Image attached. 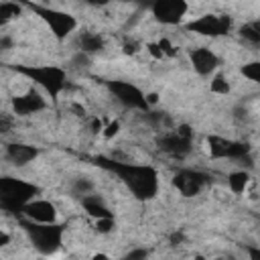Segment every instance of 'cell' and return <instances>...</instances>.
<instances>
[{"instance_id": "cell-1", "label": "cell", "mask_w": 260, "mask_h": 260, "mask_svg": "<svg viewBox=\"0 0 260 260\" xmlns=\"http://www.w3.org/2000/svg\"><path fill=\"white\" fill-rule=\"evenodd\" d=\"M91 162L95 167H102L110 173H114L124 187L130 191V195L138 201H150L158 193V173L150 165H136L128 160H118L110 156H93Z\"/></svg>"}, {"instance_id": "cell-2", "label": "cell", "mask_w": 260, "mask_h": 260, "mask_svg": "<svg viewBox=\"0 0 260 260\" xmlns=\"http://www.w3.org/2000/svg\"><path fill=\"white\" fill-rule=\"evenodd\" d=\"M12 69L43 87L53 102H57L59 93L67 85V73L59 65H12Z\"/></svg>"}, {"instance_id": "cell-3", "label": "cell", "mask_w": 260, "mask_h": 260, "mask_svg": "<svg viewBox=\"0 0 260 260\" xmlns=\"http://www.w3.org/2000/svg\"><path fill=\"white\" fill-rule=\"evenodd\" d=\"M39 193L41 189L28 181L14 179V177H2L0 179V209L6 213L22 215V207L28 201H32Z\"/></svg>"}, {"instance_id": "cell-4", "label": "cell", "mask_w": 260, "mask_h": 260, "mask_svg": "<svg viewBox=\"0 0 260 260\" xmlns=\"http://www.w3.org/2000/svg\"><path fill=\"white\" fill-rule=\"evenodd\" d=\"M22 230L26 232L32 248L39 252V254H55L61 244H63V234H65V223H57V221H51V223H41V221H20Z\"/></svg>"}, {"instance_id": "cell-5", "label": "cell", "mask_w": 260, "mask_h": 260, "mask_svg": "<svg viewBox=\"0 0 260 260\" xmlns=\"http://www.w3.org/2000/svg\"><path fill=\"white\" fill-rule=\"evenodd\" d=\"M24 6H28L53 32V37L61 43L65 41L75 28H77V18L69 12H63V10H57V8H49V6H41V4H35L30 0H20Z\"/></svg>"}, {"instance_id": "cell-6", "label": "cell", "mask_w": 260, "mask_h": 260, "mask_svg": "<svg viewBox=\"0 0 260 260\" xmlns=\"http://www.w3.org/2000/svg\"><path fill=\"white\" fill-rule=\"evenodd\" d=\"M207 150H209L211 158H230V160H236L240 165L252 167V146L248 142L209 134L207 136Z\"/></svg>"}, {"instance_id": "cell-7", "label": "cell", "mask_w": 260, "mask_h": 260, "mask_svg": "<svg viewBox=\"0 0 260 260\" xmlns=\"http://www.w3.org/2000/svg\"><path fill=\"white\" fill-rule=\"evenodd\" d=\"M156 146L158 150H162L165 154L173 156V158H185L191 152L193 146V130L189 124H181L179 128L165 132L156 138Z\"/></svg>"}, {"instance_id": "cell-8", "label": "cell", "mask_w": 260, "mask_h": 260, "mask_svg": "<svg viewBox=\"0 0 260 260\" xmlns=\"http://www.w3.org/2000/svg\"><path fill=\"white\" fill-rule=\"evenodd\" d=\"M106 87L116 98V102H120L124 108L140 110V112H148L150 110V104H148L144 91L134 83L124 81V79H110V81H106Z\"/></svg>"}, {"instance_id": "cell-9", "label": "cell", "mask_w": 260, "mask_h": 260, "mask_svg": "<svg viewBox=\"0 0 260 260\" xmlns=\"http://www.w3.org/2000/svg\"><path fill=\"white\" fill-rule=\"evenodd\" d=\"M189 32L201 35V37H223L232 30V18L228 14H203L191 22L185 24Z\"/></svg>"}, {"instance_id": "cell-10", "label": "cell", "mask_w": 260, "mask_h": 260, "mask_svg": "<svg viewBox=\"0 0 260 260\" xmlns=\"http://www.w3.org/2000/svg\"><path fill=\"white\" fill-rule=\"evenodd\" d=\"M211 183V177L197 169H179L173 175V187L183 197H195L199 195L207 185Z\"/></svg>"}, {"instance_id": "cell-11", "label": "cell", "mask_w": 260, "mask_h": 260, "mask_svg": "<svg viewBox=\"0 0 260 260\" xmlns=\"http://www.w3.org/2000/svg\"><path fill=\"white\" fill-rule=\"evenodd\" d=\"M150 12L156 22L167 26H177L183 22L189 4L187 0H150Z\"/></svg>"}, {"instance_id": "cell-12", "label": "cell", "mask_w": 260, "mask_h": 260, "mask_svg": "<svg viewBox=\"0 0 260 260\" xmlns=\"http://www.w3.org/2000/svg\"><path fill=\"white\" fill-rule=\"evenodd\" d=\"M189 61H191V67L195 69V73L201 75V77L211 75V73L219 67V57H217L209 47H195V49H189Z\"/></svg>"}, {"instance_id": "cell-13", "label": "cell", "mask_w": 260, "mask_h": 260, "mask_svg": "<svg viewBox=\"0 0 260 260\" xmlns=\"http://www.w3.org/2000/svg\"><path fill=\"white\" fill-rule=\"evenodd\" d=\"M47 108V102L45 98L37 91V89H26L22 95H14L12 98V110L16 116H30V114H37L41 110Z\"/></svg>"}, {"instance_id": "cell-14", "label": "cell", "mask_w": 260, "mask_h": 260, "mask_svg": "<svg viewBox=\"0 0 260 260\" xmlns=\"http://www.w3.org/2000/svg\"><path fill=\"white\" fill-rule=\"evenodd\" d=\"M22 215L30 221L51 223L57 219V207L47 199H32L22 207Z\"/></svg>"}, {"instance_id": "cell-15", "label": "cell", "mask_w": 260, "mask_h": 260, "mask_svg": "<svg viewBox=\"0 0 260 260\" xmlns=\"http://www.w3.org/2000/svg\"><path fill=\"white\" fill-rule=\"evenodd\" d=\"M37 156H39V148L32 144H24V142H8L6 144V158L14 167H24V165L32 162Z\"/></svg>"}, {"instance_id": "cell-16", "label": "cell", "mask_w": 260, "mask_h": 260, "mask_svg": "<svg viewBox=\"0 0 260 260\" xmlns=\"http://www.w3.org/2000/svg\"><path fill=\"white\" fill-rule=\"evenodd\" d=\"M75 47L77 51L81 53H87V55H95V53H102L104 47H106V41L102 35L98 32H91V30H83L75 37Z\"/></svg>"}, {"instance_id": "cell-17", "label": "cell", "mask_w": 260, "mask_h": 260, "mask_svg": "<svg viewBox=\"0 0 260 260\" xmlns=\"http://www.w3.org/2000/svg\"><path fill=\"white\" fill-rule=\"evenodd\" d=\"M79 201H81V205H83V209H85V213H87L89 217H93V219L112 217V211L108 209V205L104 203V199H102L100 195H93V193H89V195L81 197Z\"/></svg>"}, {"instance_id": "cell-18", "label": "cell", "mask_w": 260, "mask_h": 260, "mask_svg": "<svg viewBox=\"0 0 260 260\" xmlns=\"http://www.w3.org/2000/svg\"><path fill=\"white\" fill-rule=\"evenodd\" d=\"M248 183H250V173L244 171V169H242V171H234V173L228 175V187H230L232 193H236V195L244 193L246 187H248Z\"/></svg>"}, {"instance_id": "cell-19", "label": "cell", "mask_w": 260, "mask_h": 260, "mask_svg": "<svg viewBox=\"0 0 260 260\" xmlns=\"http://www.w3.org/2000/svg\"><path fill=\"white\" fill-rule=\"evenodd\" d=\"M238 37H240L244 43L252 45V47H260V30H258L256 22H246V24H242V26L238 28Z\"/></svg>"}, {"instance_id": "cell-20", "label": "cell", "mask_w": 260, "mask_h": 260, "mask_svg": "<svg viewBox=\"0 0 260 260\" xmlns=\"http://www.w3.org/2000/svg\"><path fill=\"white\" fill-rule=\"evenodd\" d=\"M20 12H22L20 4L10 2V0L2 2V4H0V20H2V24H6V22H8V20H12V18H18V16H20Z\"/></svg>"}, {"instance_id": "cell-21", "label": "cell", "mask_w": 260, "mask_h": 260, "mask_svg": "<svg viewBox=\"0 0 260 260\" xmlns=\"http://www.w3.org/2000/svg\"><path fill=\"white\" fill-rule=\"evenodd\" d=\"M71 193L81 199V197L93 193V183H91L87 177H77V179L73 181V185H71Z\"/></svg>"}, {"instance_id": "cell-22", "label": "cell", "mask_w": 260, "mask_h": 260, "mask_svg": "<svg viewBox=\"0 0 260 260\" xmlns=\"http://www.w3.org/2000/svg\"><path fill=\"white\" fill-rule=\"evenodd\" d=\"M240 71H242V75H244L246 79L260 83V61H250V63L242 65V69H240Z\"/></svg>"}, {"instance_id": "cell-23", "label": "cell", "mask_w": 260, "mask_h": 260, "mask_svg": "<svg viewBox=\"0 0 260 260\" xmlns=\"http://www.w3.org/2000/svg\"><path fill=\"white\" fill-rule=\"evenodd\" d=\"M230 89H232V87H230V83L225 81V75H223V73H215L213 79H211V91L225 95V93H230Z\"/></svg>"}, {"instance_id": "cell-24", "label": "cell", "mask_w": 260, "mask_h": 260, "mask_svg": "<svg viewBox=\"0 0 260 260\" xmlns=\"http://www.w3.org/2000/svg\"><path fill=\"white\" fill-rule=\"evenodd\" d=\"M114 217H102V219H95V232L98 234H110L114 230Z\"/></svg>"}, {"instance_id": "cell-25", "label": "cell", "mask_w": 260, "mask_h": 260, "mask_svg": "<svg viewBox=\"0 0 260 260\" xmlns=\"http://www.w3.org/2000/svg\"><path fill=\"white\" fill-rule=\"evenodd\" d=\"M148 256V250H144V248H136V250H130L124 258L126 260H138V258H146Z\"/></svg>"}, {"instance_id": "cell-26", "label": "cell", "mask_w": 260, "mask_h": 260, "mask_svg": "<svg viewBox=\"0 0 260 260\" xmlns=\"http://www.w3.org/2000/svg\"><path fill=\"white\" fill-rule=\"evenodd\" d=\"M146 49H148V53H150L154 59H162V57H165V53H162V49H160L158 43H148Z\"/></svg>"}, {"instance_id": "cell-27", "label": "cell", "mask_w": 260, "mask_h": 260, "mask_svg": "<svg viewBox=\"0 0 260 260\" xmlns=\"http://www.w3.org/2000/svg\"><path fill=\"white\" fill-rule=\"evenodd\" d=\"M118 130H120V122H112V124H108V128H106V132H104V136H106V138H112V136H116V134H118Z\"/></svg>"}, {"instance_id": "cell-28", "label": "cell", "mask_w": 260, "mask_h": 260, "mask_svg": "<svg viewBox=\"0 0 260 260\" xmlns=\"http://www.w3.org/2000/svg\"><path fill=\"white\" fill-rule=\"evenodd\" d=\"M158 45H160V49H162V53H165V55H175V47H173L167 39H160V41H158Z\"/></svg>"}, {"instance_id": "cell-29", "label": "cell", "mask_w": 260, "mask_h": 260, "mask_svg": "<svg viewBox=\"0 0 260 260\" xmlns=\"http://www.w3.org/2000/svg\"><path fill=\"white\" fill-rule=\"evenodd\" d=\"M138 51V43H124V53L126 55H134Z\"/></svg>"}, {"instance_id": "cell-30", "label": "cell", "mask_w": 260, "mask_h": 260, "mask_svg": "<svg viewBox=\"0 0 260 260\" xmlns=\"http://www.w3.org/2000/svg\"><path fill=\"white\" fill-rule=\"evenodd\" d=\"M8 130H10V120H8V116H2V118H0V132L6 134Z\"/></svg>"}, {"instance_id": "cell-31", "label": "cell", "mask_w": 260, "mask_h": 260, "mask_svg": "<svg viewBox=\"0 0 260 260\" xmlns=\"http://www.w3.org/2000/svg\"><path fill=\"white\" fill-rule=\"evenodd\" d=\"M183 240H185V236H183L181 232H175V234L171 236V244H173V246H179Z\"/></svg>"}, {"instance_id": "cell-32", "label": "cell", "mask_w": 260, "mask_h": 260, "mask_svg": "<svg viewBox=\"0 0 260 260\" xmlns=\"http://www.w3.org/2000/svg\"><path fill=\"white\" fill-rule=\"evenodd\" d=\"M246 252H248L250 258H260V248H252V246H248Z\"/></svg>"}, {"instance_id": "cell-33", "label": "cell", "mask_w": 260, "mask_h": 260, "mask_svg": "<svg viewBox=\"0 0 260 260\" xmlns=\"http://www.w3.org/2000/svg\"><path fill=\"white\" fill-rule=\"evenodd\" d=\"M8 240H10V238H8V234H4V232H2V234H0V246H6V244H8Z\"/></svg>"}, {"instance_id": "cell-34", "label": "cell", "mask_w": 260, "mask_h": 260, "mask_svg": "<svg viewBox=\"0 0 260 260\" xmlns=\"http://www.w3.org/2000/svg\"><path fill=\"white\" fill-rule=\"evenodd\" d=\"M8 45H10V41H8V39H2V47H4V49H6V47H8Z\"/></svg>"}, {"instance_id": "cell-35", "label": "cell", "mask_w": 260, "mask_h": 260, "mask_svg": "<svg viewBox=\"0 0 260 260\" xmlns=\"http://www.w3.org/2000/svg\"><path fill=\"white\" fill-rule=\"evenodd\" d=\"M256 26H258V30H260V22H256Z\"/></svg>"}, {"instance_id": "cell-36", "label": "cell", "mask_w": 260, "mask_h": 260, "mask_svg": "<svg viewBox=\"0 0 260 260\" xmlns=\"http://www.w3.org/2000/svg\"><path fill=\"white\" fill-rule=\"evenodd\" d=\"M83 2H87V4H89V2H91V0H83Z\"/></svg>"}]
</instances>
